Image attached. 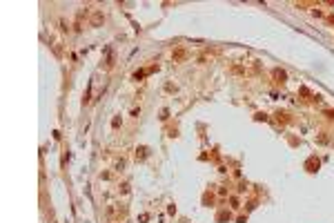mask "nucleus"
Here are the masks:
<instances>
[{
  "label": "nucleus",
  "instance_id": "1",
  "mask_svg": "<svg viewBox=\"0 0 334 223\" xmlns=\"http://www.w3.org/2000/svg\"><path fill=\"white\" fill-rule=\"evenodd\" d=\"M274 78H276V83H285L288 80V74H285L283 69H274Z\"/></svg>",
  "mask_w": 334,
  "mask_h": 223
},
{
  "label": "nucleus",
  "instance_id": "3",
  "mask_svg": "<svg viewBox=\"0 0 334 223\" xmlns=\"http://www.w3.org/2000/svg\"><path fill=\"white\" fill-rule=\"evenodd\" d=\"M174 58H176V60H183V58H185V49H178V51H174Z\"/></svg>",
  "mask_w": 334,
  "mask_h": 223
},
{
  "label": "nucleus",
  "instance_id": "2",
  "mask_svg": "<svg viewBox=\"0 0 334 223\" xmlns=\"http://www.w3.org/2000/svg\"><path fill=\"white\" fill-rule=\"evenodd\" d=\"M100 22H103V14L96 11V14H94V18H91V25H100Z\"/></svg>",
  "mask_w": 334,
  "mask_h": 223
},
{
  "label": "nucleus",
  "instance_id": "4",
  "mask_svg": "<svg viewBox=\"0 0 334 223\" xmlns=\"http://www.w3.org/2000/svg\"><path fill=\"white\" fill-rule=\"evenodd\" d=\"M145 152H147V150H145V147H140V150L136 152V159H145V156H147Z\"/></svg>",
  "mask_w": 334,
  "mask_h": 223
}]
</instances>
